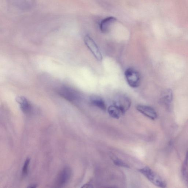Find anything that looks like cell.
<instances>
[{
  "mask_svg": "<svg viewBox=\"0 0 188 188\" xmlns=\"http://www.w3.org/2000/svg\"><path fill=\"white\" fill-rule=\"evenodd\" d=\"M139 171L154 185L161 188L166 187L167 184L164 180L150 167H144L139 169Z\"/></svg>",
  "mask_w": 188,
  "mask_h": 188,
  "instance_id": "6da1fadb",
  "label": "cell"
},
{
  "mask_svg": "<svg viewBox=\"0 0 188 188\" xmlns=\"http://www.w3.org/2000/svg\"><path fill=\"white\" fill-rule=\"evenodd\" d=\"M125 77L127 83L130 87L135 88L140 86L141 80V75L134 68L127 69L125 72Z\"/></svg>",
  "mask_w": 188,
  "mask_h": 188,
  "instance_id": "7a4b0ae2",
  "label": "cell"
},
{
  "mask_svg": "<svg viewBox=\"0 0 188 188\" xmlns=\"http://www.w3.org/2000/svg\"><path fill=\"white\" fill-rule=\"evenodd\" d=\"M58 95L71 102H76L80 99V94L75 90L68 86L61 87L58 90Z\"/></svg>",
  "mask_w": 188,
  "mask_h": 188,
  "instance_id": "3957f363",
  "label": "cell"
},
{
  "mask_svg": "<svg viewBox=\"0 0 188 188\" xmlns=\"http://www.w3.org/2000/svg\"><path fill=\"white\" fill-rule=\"evenodd\" d=\"M84 40L86 47L91 51L95 58L99 61H102L103 58L102 55L93 39L88 35H86L85 37Z\"/></svg>",
  "mask_w": 188,
  "mask_h": 188,
  "instance_id": "277c9868",
  "label": "cell"
},
{
  "mask_svg": "<svg viewBox=\"0 0 188 188\" xmlns=\"http://www.w3.org/2000/svg\"><path fill=\"white\" fill-rule=\"evenodd\" d=\"M72 171L69 167H65L58 174L56 180V185L58 187H62L67 184L70 179Z\"/></svg>",
  "mask_w": 188,
  "mask_h": 188,
  "instance_id": "5b68a950",
  "label": "cell"
},
{
  "mask_svg": "<svg viewBox=\"0 0 188 188\" xmlns=\"http://www.w3.org/2000/svg\"><path fill=\"white\" fill-rule=\"evenodd\" d=\"M114 104L119 107L124 114L131 105L130 99L127 96L123 95L117 96L114 99Z\"/></svg>",
  "mask_w": 188,
  "mask_h": 188,
  "instance_id": "8992f818",
  "label": "cell"
},
{
  "mask_svg": "<svg viewBox=\"0 0 188 188\" xmlns=\"http://www.w3.org/2000/svg\"><path fill=\"white\" fill-rule=\"evenodd\" d=\"M136 109L143 115L152 120H155L157 117V114L153 108L150 106L143 105H138Z\"/></svg>",
  "mask_w": 188,
  "mask_h": 188,
  "instance_id": "52a82bcc",
  "label": "cell"
},
{
  "mask_svg": "<svg viewBox=\"0 0 188 188\" xmlns=\"http://www.w3.org/2000/svg\"><path fill=\"white\" fill-rule=\"evenodd\" d=\"M16 100L19 104L20 108L24 113H29L31 110V106L28 100L23 96H17L16 97Z\"/></svg>",
  "mask_w": 188,
  "mask_h": 188,
  "instance_id": "ba28073f",
  "label": "cell"
},
{
  "mask_svg": "<svg viewBox=\"0 0 188 188\" xmlns=\"http://www.w3.org/2000/svg\"><path fill=\"white\" fill-rule=\"evenodd\" d=\"M117 18L112 16L109 17L102 20L100 24V29L101 32L103 33L107 32L110 26L117 21Z\"/></svg>",
  "mask_w": 188,
  "mask_h": 188,
  "instance_id": "9c48e42d",
  "label": "cell"
},
{
  "mask_svg": "<svg viewBox=\"0 0 188 188\" xmlns=\"http://www.w3.org/2000/svg\"><path fill=\"white\" fill-rule=\"evenodd\" d=\"M90 101L93 106L103 111L106 110V104L104 100L100 97L97 96H92L90 97Z\"/></svg>",
  "mask_w": 188,
  "mask_h": 188,
  "instance_id": "30bf717a",
  "label": "cell"
},
{
  "mask_svg": "<svg viewBox=\"0 0 188 188\" xmlns=\"http://www.w3.org/2000/svg\"><path fill=\"white\" fill-rule=\"evenodd\" d=\"M108 112L111 117L115 119H119L123 113L118 107L113 104L108 107Z\"/></svg>",
  "mask_w": 188,
  "mask_h": 188,
  "instance_id": "8fae6325",
  "label": "cell"
},
{
  "mask_svg": "<svg viewBox=\"0 0 188 188\" xmlns=\"http://www.w3.org/2000/svg\"><path fill=\"white\" fill-rule=\"evenodd\" d=\"M173 92L171 89L165 90L162 94V100L166 104L169 105L173 100Z\"/></svg>",
  "mask_w": 188,
  "mask_h": 188,
  "instance_id": "7c38bea8",
  "label": "cell"
},
{
  "mask_svg": "<svg viewBox=\"0 0 188 188\" xmlns=\"http://www.w3.org/2000/svg\"><path fill=\"white\" fill-rule=\"evenodd\" d=\"M182 174L184 179L188 185V163L184 162L182 167Z\"/></svg>",
  "mask_w": 188,
  "mask_h": 188,
  "instance_id": "4fadbf2b",
  "label": "cell"
},
{
  "mask_svg": "<svg viewBox=\"0 0 188 188\" xmlns=\"http://www.w3.org/2000/svg\"><path fill=\"white\" fill-rule=\"evenodd\" d=\"M30 159L29 158H27L24 164L23 169H22V173L24 175H26L28 173V167L30 163Z\"/></svg>",
  "mask_w": 188,
  "mask_h": 188,
  "instance_id": "5bb4252c",
  "label": "cell"
},
{
  "mask_svg": "<svg viewBox=\"0 0 188 188\" xmlns=\"http://www.w3.org/2000/svg\"><path fill=\"white\" fill-rule=\"evenodd\" d=\"M113 162L114 164L118 166L126 167V168H129V166L126 164L124 163L122 160L119 159L118 158H113Z\"/></svg>",
  "mask_w": 188,
  "mask_h": 188,
  "instance_id": "9a60e30c",
  "label": "cell"
},
{
  "mask_svg": "<svg viewBox=\"0 0 188 188\" xmlns=\"http://www.w3.org/2000/svg\"><path fill=\"white\" fill-rule=\"evenodd\" d=\"M185 161L186 162H187V163H188V151L187 152L186 154Z\"/></svg>",
  "mask_w": 188,
  "mask_h": 188,
  "instance_id": "2e32d148",
  "label": "cell"
},
{
  "mask_svg": "<svg viewBox=\"0 0 188 188\" xmlns=\"http://www.w3.org/2000/svg\"><path fill=\"white\" fill-rule=\"evenodd\" d=\"M36 185H31V186H29V187H31V188H35V187H36Z\"/></svg>",
  "mask_w": 188,
  "mask_h": 188,
  "instance_id": "e0dca14e",
  "label": "cell"
}]
</instances>
